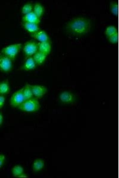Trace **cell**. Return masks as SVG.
<instances>
[{
    "instance_id": "cell-1",
    "label": "cell",
    "mask_w": 119,
    "mask_h": 178,
    "mask_svg": "<svg viewBox=\"0 0 119 178\" xmlns=\"http://www.w3.org/2000/svg\"><path fill=\"white\" fill-rule=\"evenodd\" d=\"M67 27L69 31L73 34H82L89 30L90 23L85 19L78 18L71 21L68 25Z\"/></svg>"
},
{
    "instance_id": "cell-2",
    "label": "cell",
    "mask_w": 119,
    "mask_h": 178,
    "mask_svg": "<svg viewBox=\"0 0 119 178\" xmlns=\"http://www.w3.org/2000/svg\"><path fill=\"white\" fill-rule=\"evenodd\" d=\"M40 107V106L37 99L33 98L24 100L18 107L20 110L28 112L37 111Z\"/></svg>"
},
{
    "instance_id": "cell-3",
    "label": "cell",
    "mask_w": 119,
    "mask_h": 178,
    "mask_svg": "<svg viewBox=\"0 0 119 178\" xmlns=\"http://www.w3.org/2000/svg\"><path fill=\"white\" fill-rule=\"evenodd\" d=\"M21 47V43L11 44L3 48L1 53L9 58L12 61H14Z\"/></svg>"
},
{
    "instance_id": "cell-4",
    "label": "cell",
    "mask_w": 119,
    "mask_h": 178,
    "mask_svg": "<svg viewBox=\"0 0 119 178\" xmlns=\"http://www.w3.org/2000/svg\"><path fill=\"white\" fill-rule=\"evenodd\" d=\"M23 88L15 92L12 96L10 101V105L13 107H18L24 101Z\"/></svg>"
},
{
    "instance_id": "cell-5",
    "label": "cell",
    "mask_w": 119,
    "mask_h": 178,
    "mask_svg": "<svg viewBox=\"0 0 119 178\" xmlns=\"http://www.w3.org/2000/svg\"><path fill=\"white\" fill-rule=\"evenodd\" d=\"M23 50L26 55L31 56L38 51V44L33 41L27 42L24 44Z\"/></svg>"
},
{
    "instance_id": "cell-6",
    "label": "cell",
    "mask_w": 119,
    "mask_h": 178,
    "mask_svg": "<svg viewBox=\"0 0 119 178\" xmlns=\"http://www.w3.org/2000/svg\"><path fill=\"white\" fill-rule=\"evenodd\" d=\"M12 66V60L7 56L0 53V70L8 72L11 70Z\"/></svg>"
},
{
    "instance_id": "cell-7",
    "label": "cell",
    "mask_w": 119,
    "mask_h": 178,
    "mask_svg": "<svg viewBox=\"0 0 119 178\" xmlns=\"http://www.w3.org/2000/svg\"><path fill=\"white\" fill-rule=\"evenodd\" d=\"M33 96L37 98H41L46 93L47 89L45 86L38 85H31Z\"/></svg>"
},
{
    "instance_id": "cell-8",
    "label": "cell",
    "mask_w": 119,
    "mask_h": 178,
    "mask_svg": "<svg viewBox=\"0 0 119 178\" xmlns=\"http://www.w3.org/2000/svg\"><path fill=\"white\" fill-rule=\"evenodd\" d=\"M23 20L24 22H28L37 24L40 22V18L33 11L24 15L23 17Z\"/></svg>"
},
{
    "instance_id": "cell-9",
    "label": "cell",
    "mask_w": 119,
    "mask_h": 178,
    "mask_svg": "<svg viewBox=\"0 0 119 178\" xmlns=\"http://www.w3.org/2000/svg\"><path fill=\"white\" fill-rule=\"evenodd\" d=\"M32 36L40 42H48L49 38L47 34L43 31H38L32 33Z\"/></svg>"
},
{
    "instance_id": "cell-10",
    "label": "cell",
    "mask_w": 119,
    "mask_h": 178,
    "mask_svg": "<svg viewBox=\"0 0 119 178\" xmlns=\"http://www.w3.org/2000/svg\"><path fill=\"white\" fill-rule=\"evenodd\" d=\"M37 44L38 51L47 55L50 52L51 47L48 42H40Z\"/></svg>"
},
{
    "instance_id": "cell-11",
    "label": "cell",
    "mask_w": 119,
    "mask_h": 178,
    "mask_svg": "<svg viewBox=\"0 0 119 178\" xmlns=\"http://www.w3.org/2000/svg\"><path fill=\"white\" fill-rule=\"evenodd\" d=\"M47 55L39 51H37L32 56L36 64L40 65L45 61Z\"/></svg>"
},
{
    "instance_id": "cell-12",
    "label": "cell",
    "mask_w": 119,
    "mask_h": 178,
    "mask_svg": "<svg viewBox=\"0 0 119 178\" xmlns=\"http://www.w3.org/2000/svg\"><path fill=\"white\" fill-rule=\"evenodd\" d=\"M36 64L32 57H29L26 60L23 68L26 71L31 70L35 68Z\"/></svg>"
},
{
    "instance_id": "cell-13",
    "label": "cell",
    "mask_w": 119,
    "mask_h": 178,
    "mask_svg": "<svg viewBox=\"0 0 119 178\" xmlns=\"http://www.w3.org/2000/svg\"><path fill=\"white\" fill-rule=\"evenodd\" d=\"M23 26L29 32L33 33L39 31L38 24L28 22H24Z\"/></svg>"
},
{
    "instance_id": "cell-14",
    "label": "cell",
    "mask_w": 119,
    "mask_h": 178,
    "mask_svg": "<svg viewBox=\"0 0 119 178\" xmlns=\"http://www.w3.org/2000/svg\"><path fill=\"white\" fill-rule=\"evenodd\" d=\"M23 93L24 100L33 98V96L31 85L29 84H26L23 88Z\"/></svg>"
},
{
    "instance_id": "cell-15",
    "label": "cell",
    "mask_w": 119,
    "mask_h": 178,
    "mask_svg": "<svg viewBox=\"0 0 119 178\" xmlns=\"http://www.w3.org/2000/svg\"><path fill=\"white\" fill-rule=\"evenodd\" d=\"M44 165V162L43 160L37 159L34 161L33 163V171L35 172L38 171L43 168Z\"/></svg>"
},
{
    "instance_id": "cell-16",
    "label": "cell",
    "mask_w": 119,
    "mask_h": 178,
    "mask_svg": "<svg viewBox=\"0 0 119 178\" xmlns=\"http://www.w3.org/2000/svg\"><path fill=\"white\" fill-rule=\"evenodd\" d=\"M33 11L40 18L43 13V7L40 4L36 3L34 6Z\"/></svg>"
},
{
    "instance_id": "cell-17",
    "label": "cell",
    "mask_w": 119,
    "mask_h": 178,
    "mask_svg": "<svg viewBox=\"0 0 119 178\" xmlns=\"http://www.w3.org/2000/svg\"><path fill=\"white\" fill-rule=\"evenodd\" d=\"M23 169L19 165L15 166L12 169V172L14 176L16 177H21L23 174Z\"/></svg>"
},
{
    "instance_id": "cell-18",
    "label": "cell",
    "mask_w": 119,
    "mask_h": 178,
    "mask_svg": "<svg viewBox=\"0 0 119 178\" xmlns=\"http://www.w3.org/2000/svg\"><path fill=\"white\" fill-rule=\"evenodd\" d=\"M9 89L8 82L4 81L0 83V94L7 93L9 91Z\"/></svg>"
},
{
    "instance_id": "cell-19",
    "label": "cell",
    "mask_w": 119,
    "mask_h": 178,
    "mask_svg": "<svg viewBox=\"0 0 119 178\" xmlns=\"http://www.w3.org/2000/svg\"><path fill=\"white\" fill-rule=\"evenodd\" d=\"M60 98L63 102H69L73 99V96L69 93L67 92H64L60 96Z\"/></svg>"
},
{
    "instance_id": "cell-20",
    "label": "cell",
    "mask_w": 119,
    "mask_h": 178,
    "mask_svg": "<svg viewBox=\"0 0 119 178\" xmlns=\"http://www.w3.org/2000/svg\"><path fill=\"white\" fill-rule=\"evenodd\" d=\"M117 33L118 31L117 28L113 26H110L108 27L105 31V35L108 37Z\"/></svg>"
},
{
    "instance_id": "cell-21",
    "label": "cell",
    "mask_w": 119,
    "mask_h": 178,
    "mask_svg": "<svg viewBox=\"0 0 119 178\" xmlns=\"http://www.w3.org/2000/svg\"><path fill=\"white\" fill-rule=\"evenodd\" d=\"M33 7L30 4H26L23 6L22 9V13L24 15L32 11Z\"/></svg>"
},
{
    "instance_id": "cell-22",
    "label": "cell",
    "mask_w": 119,
    "mask_h": 178,
    "mask_svg": "<svg viewBox=\"0 0 119 178\" xmlns=\"http://www.w3.org/2000/svg\"><path fill=\"white\" fill-rule=\"evenodd\" d=\"M110 11L112 13L117 15L118 13V5L117 4L112 2L110 5Z\"/></svg>"
},
{
    "instance_id": "cell-23",
    "label": "cell",
    "mask_w": 119,
    "mask_h": 178,
    "mask_svg": "<svg viewBox=\"0 0 119 178\" xmlns=\"http://www.w3.org/2000/svg\"><path fill=\"white\" fill-rule=\"evenodd\" d=\"M118 35L117 33L109 37V40L112 43H115L118 42Z\"/></svg>"
},
{
    "instance_id": "cell-24",
    "label": "cell",
    "mask_w": 119,
    "mask_h": 178,
    "mask_svg": "<svg viewBox=\"0 0 119 178\" xmlns=\"http://www.w3.org/2000/svg\"><path fill=\"white\" fill-rule=\"evenodd\" d=\"M5 101V98L2 96H0V108L4 105Z\"/></svg>"
},
{
    "instance_id": "cell-25",
    "label": "cell",
    "mask_w": 119,
    "mask_h": 178,
    "mask_svg": "<svg viewBox=\"0 0 119 178\" xmlns=\"http://www.w3.org/2000/svg\"><path fill=\"white\" fill-rule=\"evenodd\" d=\"M5 156L3 155H0V167L3 165L5 160Z\"/></svg>"
},
{
    "instance_id": "cell-26",
    "label": "cell",
    "mask_w": 119,
    "mask_h": 178,
    "mask_svg": "<svg viewBox=\"0 0 119 178\" xmlns=\"http://www.w3.org/2000/svg\"><path fill=\"white\" fill-rule=\"evenodd\" d=\"M3 121V117L2 114L0 113V125L2 124Z\"/></svg>"
}]
</instances>
